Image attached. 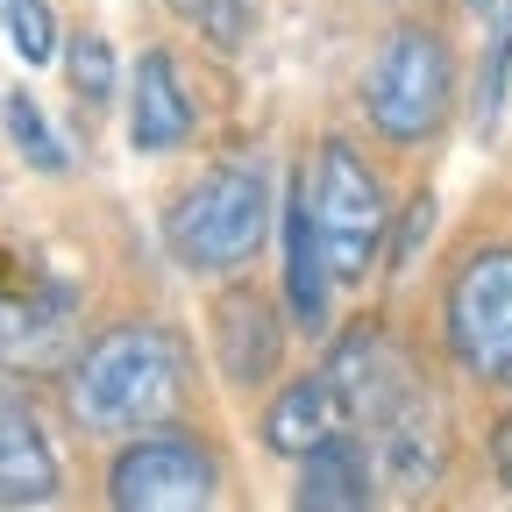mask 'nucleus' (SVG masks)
Segmentation results:
<instances>
[{
  "instance_id": "obj_16",
  "label": "nucleus",
  "mask_w": 512,
  "mask_h": 512,
  "mask_svg": "<svg viewBox=\"0 0 512 512\" xmlns=\"http://www.w3.org/2000/svg\"><path fill=\"white\" fill-rule=\"evenodd\" d=\"M0 128H8V143L22 150L29 171H43V178H64V171H72V150H64V136L50 128V114H43L22 86L0 93Z\"/></svg>"
},
{
  "instance_id": "obj_9",
  "label": "nucleus",
  "mask_w": 512,
  "mask_h": 512,
  "mask_svg": "<svg viewBox=\"0 0 512 512\" xmlns=\"http://www.w3.org/2000/svg\"><path fill=\"white\" fill-rule=\"evenodd\" d=\"M370 470L377 491H399V498H427L448 470V413L434 392H413L392 420H377L370 434Z\"/></svg>"
},
{
  "instance_id": "obj_7",
  "label": "nucleus",
  "mask_w": 512,
  "mask_h": 512,
  "mask_svg": "<svg viewBox=\"0 0 512 512\" xmlns=\"http://www.w3.org/2000/svg\"><path fill=\"white\" fill-rule=\"evenodd\" d=\"M320 370L335 377V392H342L356 434H370L377 420H392L413 392H427L420 363L399 349V335L384 328V320H356L349 335H335V349H328V363H320Z\"/></svg>"
},
{
  "instance_id": "obj_14",
  "label": "nucleus",
  "mask_w": 512,
  "mask_h": 512,
  "mask_svg": "<svg viewBox=\"0 0 512 512\" xmlns=\"http://www.w3.org/2000/svg\"><path fill=\"white\" fill-rule=\"evenodd\" d=\"M64 498V463L36 420V406L0 377V505H57Z\"/></svg>"
},
{
  "instance_id": "obj_22",
  "label": "nucleus",
  "mask_w": 512,
  "mask_h": 512,
  "mask_svg": "<svg viewBox=\"0 0 512 512\" xmlns=\"http://www.w3.org/2000/svg\"><path fill=\"white\" fill-rule=\"evenodd\" d=\"M491 470H498V484H505V498H512V413L491 427Z\"/></svg>"
},
{
  "instance_id": "obj_10",
  "label": "nucleus",
  "mask_w": 512,
  "mask_h": 512,
  "mask_svg": "<svg viewBox=\"0 0 512 512\" xmlns=\"http://www.w3.org/2000/svg\"><path fill=\"white\" fill-rule=\"evenodd\" d=\"M278 249H285V264H278V285H285V320L299 335H328L335 328V271H328V256H320V235H313V207H306V178L292 171L285 185V214H278Z\"/></svg>"
},
{
  "instance_id": "obj_18",
  "label": "nucleus",
  "mask_w": 512,
  "mask_h": 512,
  "mask_svg": "<svg viewBox=\"0 0 512 512\" xmlns=\"http://www.w3.org/2000/svg\"><path fill=\"white\" fill-rule=\"evenodd\" d=\"M0 29L15 36L22 64H50L64 50V29H57V8L50 0H0Z\"/></svg>"
},
{
  "instance_id": "obj_3",
  "label": "nucleus",
  "mask_w": 512,
  "mask_h": 512,
  "mask_svg": "<svg viewBox=\"0 0 512 512\" xmlns=\"http://www.w3.org/2000/svg\"><path fill=\"white\" fill-rule=\"evenodd\" d=\"M356 107L370 121V136L384 150H427L441 143L448 114H456V43L434 22H399L384 29L363 79H356Z\"/></svg>"
},
{
  "instance_id": "obj_21",
  "label": "nucleus",
  "mask_w": 512,
  "mask_h": 512,
  "mask_svg": "<svg viewBox=\"0 0 512 512\" xmlns=\"http://www.w3.org/2000/svg\"><path fill=\"white\" fill-rule=\"evenodd\" d=\"M427 221H434V200H427V192H420V200H413V214L399 221V235H384V242H392V271H406V264H413V249H420V235H427Z\"/></svg>"
},
{
  "instance_id": "obj_11",
  "label": "nucleus",
  "mask_w": 512,
  "mask_h": 512,
  "mask_svg": "<svg viewBox=\"0 0 512 512\" xmlns=\"http://www.w3.org/2000/svg\"><path fill=\"white\" fill-rule=\"evenodd\" d=\"M278 356H285V313L256 292V285H235L214 299V363L235 392H264L278 377Z\"/></svg>"
},
{
  "instance_id": "obj_13",
  "label": "nucleus",
  "mask_w": 512,
  "mask_h": 512,
  "mask_svg": "<svg viewBox=\"0 0 512 512\" xmlns=\"http://www.w3.org/2000/svg\"><path fill=\"white\" fill-rule=\"evenodd\" d=\"M192 128H200V114H192L178 57L171 50H143L136 72H128V143H136L143 157H171V150L192 143Z\"/></svg>"
},
{
  "instance_id": "obj_2",
  "label": "nucleus",
  "mask_w": 512,
  "mask_h": 512,
  "mask_svg": "<svg viewBox=\"0 0 512 512\" xmlns=\"http://www.w3.org/2000/svg\"><path fill=\"white\" fill-rule=\"evenodd\" d=\"M271 235V171L256 157L207 164L164 207V249L192 278H242Z\"/></svg>"
},
{
  "instance_id": "obj_23",
  "label": "nucleus",
  "mask_w": 512,
  "mask_h": 512,
  "mask_svg": "<svg viewBox=\"0 0 512 512\" xmlns=\"http://www.w3.org/2000/svg\"><path fill=\"white\" fill-rule=\"evenodd\" d=\"M463 8H470V15H491V8H498V0H463Z\"/></svg>"
},
{
  "instance_id": "obj_8",
  "label": "nucleus",
  "mask_w": 512,
  "mask_h": 512,
  "mask_svg": "<svg viewBox=\"0 0 512 512\" xmlns=\"http://www.w3.org/2000/svg\"><path fill=\"white\" fill-rule=\"evenodd\" d=\"M72 285L43 271H15V256H0V370H64L72 363Z\"/></svg>"
},
{
  "instance_id": "obj_1",
  "label": "nucleus",
  "mask_w": 512,
  "mask_h": 512,
  "mask_svg": "<svg viewBox=\"0 0 512 512\" xmlns=\"http://www.w3.org/2000/svg\"><path fill=\"white\" fill-rule=\"evenodd\" d=\"M192 399V349L164 320H114L64 363V420L93 441H121L178 420Z\"/></svg>"
},
{
  "instance_id": "obj_19",
  "label": "nucleus",
  "mask_w": 512,
  "mask_h": 512,
  "mask_svg": "<svg viewBox=\"0 0 512 512\" xmlns=\"http://www.w3.org/2000/svg\"><path fill=\"white\" fill-rule=\"evenodd\" d=\"M505 86H512V0L491 29V50H484V79H477V128H498V107H505Z\"/></svg>"
},
{
  "instance_id": "obj_5",
  "label": "nucleus",
  "mask_w": 512,
  "mask_h": 512,
  "mask_svg": "<svg viewBox=\"0 0 512 512\" xmlns=\"http://www.w3.org/2000/svg\"><path fill=\"white\" fill-rule=\"evenodd\" d=\"M441 342L477 392L512 399V242L463 249L441 278Z\"/></svg>"
},
{
  "instance_id": "obj_4",
  "label": "nucleus",
  "mask_w": 512,
  "mask_h": 512,
  "mask_svg": "<svg viewBox=\"0 0 512 512\" xmlns=\"http://www.w3.org/2000/svg\"><path fill=\"white\" fill-rule=\"evenodd\" d=\"M306 178V207H313V235L320 256H328L335 285H363L384 256V235H392V192H384L377 164L349 143V136H320Z\"/></svg>"
},
{
  "instance_id": "obj_20",
  "label": "nucleus",
  "mask_w": 512,
  "mask_h": 512,
  "mask_svg": "<svg viewBox=\"0 0 512 512\" xmlns=\"http://www.w3.org/2000/svg\"><path fill=\"white\" fill-rule=\"evenodd\" d=\"M171 8L192 29H207V43H221V50H235L242 29H249V0H171Z\"/></svg>"
},
{
  "instance_id": "obj_15",
  "label": "nucleus",
  "mask_w": 512,
  "mask_h": 512,
  "mask_svg": "<svg viewBox=\"0 0 512 512\" xmlns=\"http://www.w3.org/2000/svg\"><path fill=\"white\" fill-rule=\"evenodd\" d=\"M292 505H299V512H363V505H377L370 441L349 427V434H335V441H320L313 456H299Z\"/></svg>"
},
{
  "instance_id": "obj_12",
  "label": "nucleus",
  "mask_w": 512,
  "mask_h": 512,
  "mask_svg": "<svg viewBox=\"0 0 512 512\" xmlns=\"http://www.w3.org/2000/svg\"><path fill=\"white\" fill-rule=\"evenodd\" d=\"M256 434H264V448H271V456H285V463H299V456H313L320 441L349 434V406H342V392H335V377H328V370L285 377L278 392L264 399V413H256Z\"/></svg>"
},
{
  "instance_id": "obj_17",
  "label": "nucleus",
  "mask_w": 512,
  "mask_h": 512,
  "mask_svg": "<svg viewBox=\"0 0 512 512\" xmlns=\"http://www.w3.org/2000/svg\"><path fill=\"white\" fill-rule=\"evenodd\" d=\"M64 86L79 93V107H107L121 93V64H114V43L100 29H72V36H64Z\"/></svg>"
},
{
  "instance_id": "obj_6",
  "label": "nucleus",
  "mask_w": 512,
  "mask_h": 512,
  "mask_svg": "<svg viewBox=\"0 0 512 512\" xmlns=\"http://www.w3.org/2000/svg\"><path fill=\"white\" fill-rule=\"evenodd\" d=\"M221 491H228V470L214 441H200L178 420L128 434L107 463V505L121 512H207L221 505Z\"/></svg>"
}]
</instances>
